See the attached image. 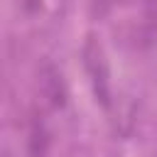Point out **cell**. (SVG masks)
Listing matches in <instances>:
<instances>
[{
	"instance_id": "obj_5",
	"label": "cell",
	"mask_w": 157,
	"mask_h": 157,
	"mask_svg": "<svg viewBox=\"0 0 157 157\" xmlns=\"http://www.w3.org/2000/svg\"><path fill=\"white\" fill-rule=\"evenodd\" d=\"M22 2H25V7H27L29 12H34V10L39 7V0H22Z\"/></svg>"
},
{
	"instance_id": "obj_1",
	"label": "cell",
	"mask_w": 157,
	"mask_h": 157,
	"mask_svg": "<svg viewBox=\"0 0 157 157\" xmlns=\"http://www.w3.org/2000/svg\"><path fill=\"white\" fill-rule=\"evenodd\" d=\"M83 66H86V74L91 78V86H93V93H96V101L103 105V108H110V74H108V61L103 56V49L101 44L88 37L86 44H83Z\"/></svg>"
},
{
	"instance_id": "obj_2",
	"label": "cell",
	"mask_w": 157,
	"mask_h": 157,
	"mask_svg": "<svg viewBox=\"0 0 157 157\" xmlns=\"http://www.w3.org/2000/svg\"><path fill=\"white\" fill-rule=\"evenodd\" d=\"M39 88H42L44 101L52 108H64V103H66V88H64L59 69L52 61H44L39 66Z\"/></svg>"
},
{
	"instance_id": "obj_4",
	"label": "cell",
	"mask_w": 157,
	"mask_h": 157,
	"mask_svg": "<svg viewBox=\"0 0 157 157\" xmlns=\"http://www.w3.org/2000/svg\"><path fill=\"white\" fill-rule=\"evenodd\" d=\"M91 2H93V12H96L98 17H103V15L110 10V2H113V0H91Z\"/></svg>"
},
{
	"instance_id": "obj_3",
	"label": "cell",
	"mask_w": 157,
	"mask_h": 157,
	"mask_svg": "<svg viewBox=\"0 0 157 157\" xmlns=\"http://www.w3.org/2000/svg\"><path fill=\"white\" fill-rule=\"evenodd\" d=\"M47 145H49V132L44 128V120L37 115L29 125V152H32V157H42L47 152Z\"/></svg>"
}]
</instances>
